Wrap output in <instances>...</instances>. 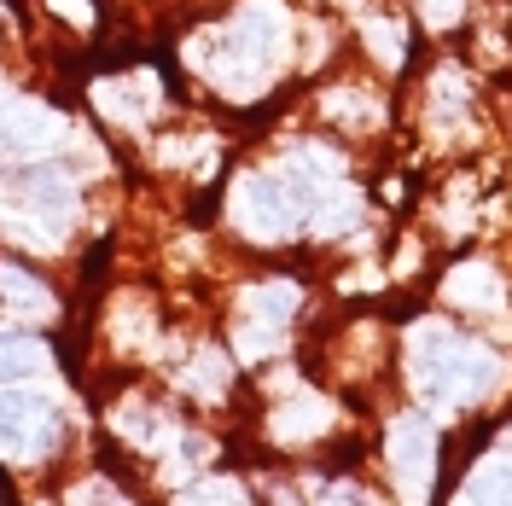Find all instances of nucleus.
<instances>
[{"label":"nucleus","instance_id":"obj_3","mask_svg":"<svg viewBox=\"0 0 512 506\" xmlns=\"http://www.w3.org/2000/svg\"><path fill=\"white\" fill-rule=\"evenodd\" d=\"M0 297L6 303H18V309H47V291L41 285H30V274H18V268H0Z\"/></svg>","mask_w":512,"mask_h":506},{"label":"nucleus","instance_id":"obj_2","mask_svg":"<svg viewBox=\"0 0 512 506\" xmlns=\"http://www.w3.org/2000/svg\"><path fill=\"white\" fill-rule=\"evenodd\" d=\"M41 344H30V338H12V332H0V384L12 379H30V373H41Z\"/></svg>","mask_w":512,"mask_h":506},{"label":"nucleus","instance_id":"obj_1","mask_svg":"<svg viewBox=\"0 0 512 506\" xmlns=\"http://www.w3.org/2000/svg\"><path fill=\"white\" fill-rule=\"evenodd\" d=\"M53 408L30 390H0V454H35L53 443Z\"/></svg>","mask_w":512,"mask_h":506}]
</instances>
